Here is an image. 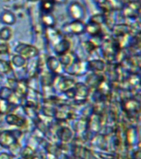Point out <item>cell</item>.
<instances>
[{
	"mask_svg": "<svg viewBox=\"0 0 141 159\" xmlns=\"http://www.w3.org/2000/svg\"><path fill=\"white\" fill-rule=\"evenodd\" d=\"M62 32L65 34L81 35L86 32V24L82 21L72 20L62 26Z\"/></svg>",
	"mask_w": 141,
	"mask_h": 159,
	"instance_id": "cell-1",
	"label": "cell"
},
{
	"mask_svg": "<svg viewBox=\"0 0 141 159\" xmlns=\"http://www.w3.org/2000/svg\"><path fill=\"white\" fill-rule=\"evenodd\" d=\"M16 54L21 55L26 59H32L39 55V51L37 47L32 45L26 43H19L15 48Z\"/></svg>",
	"mask_w": 141,
	"mask_h": 159,
	"instance_id": "cell-2",
	"label": "cell"
},
{
	"mask_svg": "<svg viewBox=\"0 0 141 159\" xmlns=\"http://www.w3.org/2000/svg\"><path fill=\"white\" fill-rule=\"evenodd\" d=\"M67 12L72 20L82 21L86 15L84 7L78 2H71L67 8Z\"/></svg>",
	"mask_w": 141,
	"mask_h": 159,
	"instance_id": "cell-3",
	"label": "cell"
},
{
	"mask_svg": "<svg viewBox=\"0 0 141 159\" xmlns=\"http://www.w3.org/2000/svg\"><path fill=\"white\" fill-rule=\"evenodd\" d=\"M15 132L4 131L0 134V144L4 148H11L17 143V137L15 136Z\"/></svg>",
	"mask_w": 141,
	"mask_h": 159,
	"instance_id": "cell-4",
	"label": "cell"
},
{
	"mask_svg": "<svg viewBox=\"0 0 141 159\" xmlns=\"http://www.w3.org/2000/svg\"><path fill=\"white\" fill-rule=\"evenodd\" d=\"M47 67L49 71H51L55 75L62 73V70L64 68L62 66V63L60 62L59 59L55 57H50L47 58Z\"/></svg>",
	"mask_w": 141,
	"mask_h": 159,
	"instance_id": "cell-5",
	"label": "cell"
},
{
	"mask_svg": "<svg viewBox=\"0 0 141 159\" xmlns=\"http://www.w3.org/2000/svg\"><path fill=\"white\" fill-rule=\"evenodd\" d=\"M70 47H71V43L69 41L63 37L61 41L57 42V44L53 46V51L59 57V56H62V55L68 52Z\"/></svg>",
	"mask_w": 141,
	"mask_h": 159,
	"instance_id": "cell-6",
	"label": "cell"
},
{
	"mask_svg": "<svg viewBox=\"0 0 141 159\" xmlns=\"http://www.w3.org/2000/svg\"><path fill=\"white\" fill-rule=\"evenodd\" d=\"M6 122L9 125H14V126L17 127L23 126L26 123L25 119L22 117L16 114H13L12 112L6 115Z\"/></svg>",
	"mask_w": 141,
	"mask_h": 159,
	"instance_id": "cell-7",
	"label": "cell"
},
{
	"mask_svg": "<svg viewBox=\"0 0 141 159\" xmlns=\"http://www.w3.org/2000/svg\"><path fill=\"white\" fill-rule=\"evenodd\" d=\"M41 21L45 27H55L57 20L52 12H42Z\"/></svg>",
	"mask_w": 141,
	"mask_h": 159,
	"instance_id": "cell-8",
	"label": "cell"
},
{
	"mask_svg": "<svg viewBox=\"0 0 141 159\" xmlns=\"http://www.w3.org/2000/svg\"><path fill=\"white\" fill-rule=\"evenodd\" d=\"M75 84H76V82L74 81V80L67 78V77H61L58 82V88L61 91L65 93L68 89H72L75 86Z\"/></svg>",
	"mask_w": 141,
	"mask_h": 159,
	"instance_id": "cell-9",
	"label": "cell"
},
{
	"mask_svg": "<svg viewBox=\"0 0 141 159\" xmlns=\"http://www.w3.org/2000/svg\"><path fill=\"white\" fill-rule=\"evenodd\" d=\"M0 21L6 26H11L16 22V16L10 11H5L0 16Z\"/></svg>",
	"mask_w": 141,
	"mask_h": 159,
	"instance_id": "cell-10",
	"label": "cell"
},
{
	"mask_svg": "<svg viewBox=\"0 0 141 159\" xmlns=\"http://www.w3.org/2000/svg\"><path fill=\"white\" fill-rule=\"evenodd\" d=\"M74 91H75V97L73 99L76 100H79L80 99L82 98H86L87 94V89L86 85L82 84H77L76 83L74 86Z\"/></svg>",
	"mask_w": 141,
	"mask_h": 159,
	"instance_id": "cell-11",
	"label": "cell"
},
{
	"mask_svg": "<svg viewBox=\"0 0 141 159\" xmlns=\"http://www.w3.org/2000/svg\"><path fill=\"white\" fill-rule=\"evenodd\" d=\"M11 62H12V65L13 66H15L16 68H18V69H21V68H23V67L26 66L27 61L25 57H22L21 55L15 54L12 56Z\"/></svg>",
	"mask_w": 141,
	"mask_h": 159,
	"instance_id": "cell-12",
	"label": "cell"
},
{
	"mask_svg": "<svg viewBox=\"0 0 141 159\" xmlns=\"http://www.w3.org/2000/svg\"><path fill=\"white\" fill-rule=\"evenodd\" d=\"M14 91L8 86L0 87V99L8 101Z\"/></svg>",
	"mask_w": 141,
	"mask_h": 159,
	"instance_id": "cell-13",
	"label": "cell"
},
{
	"mask_svg": "<svg viewBox=\"0 0 141 159\" xmlns=\"http://www.w3.org/2000/svg\"><path fill=\"white\" fill-rule=\"evenodd\" d=\"M12 36V32L9 27H4L0 29V40L8 42Z\"/></svg>",
	"mask_w": 141,
	"mask_h": 159,
	"instance_id": "cell-14",
	"label": "cell"
},
{
	"mask_svg": "<svg viewBox=\"0 0 141 159\" xmlns=\"http://www.w3.org/2000/svg\"><path fill=\"white\" fill-rule=\"evenodd\" d=\"M54 2L52 0H42L41 7L42 12H52L54 9Z\"/></svg>",
	"mask_w": 141,
	"mask_h": 159,
	"instance_id": "cell-15",
	"label": "cell"
},
{
	"mask_svg": "<svg viewBox=\"0 0 141 159\" xmlns=\"http://www.w3.org/2000/svg\"><path fill=\"white\" fill-rule=\"evenodd\" d=\"M12 70L9 61L0 58V74H8Z\"/></svg>",
	"mask_w": 141,
	"mask_h": 159,
	"instance_id": "cell-16",
	"label": "cell"
},
{
	"mask_svg": "<svg viewBox=\"0 0 141 159\" xmlns=\"http://www.w3.org/2000/svg\"><path fill=\"white\" fill-rule=\"evenodd\" d=\"M9 53V45L7 42L0 40V55H7Z\"/></svg>",
	"mask_w": 141,
	"mask_h": 159,
	"instance_id": "cell-17",
	"label": "cell"
},
{
	"mask_svg": "<svg viewBox=\"0 0 141 159\" xmlns=\"http://www.w3.org/2000/svg\"><path fill=\"white\" fill-rule=\"evenodd\" d=\"M26 155H27V157H31L32 155V150L30 148H26L23 150L22 156L25 157V156H26ZM27 157H26V158H27Z\"/></svg>",
	"mask_w": 141,
	"mask_h": 159,
	"instance_id": "cell-18",
	"label": "cell"
},
{
	"mask_svg": "<svg viewBox=\"0 0 141 159\" xmlns=\"http://www.w3.org/2000/svg\"><path fill=\"white\" fill-rule=\"evenodd\" d=\"M0 159H12V157L7 153L0 154Z\"/></svg>",
	"mask_w": 141,
	"mask_h": 159,
	"instance_id": "cell-19",
	"label": "cell"
},
{
	"mask_svg": "<svg viewBox=\"0 0 141 159\" xmlns=\"http://www.w3.org/2000/svg\"><path fill=\"white\" fill-rule=\"evenodd\" d=\"M54 3H57V4H63L65 2H67V0H52Z\"/></svg>",
	"mask_w": 141,
	"mask_h": 159,
	"instance_id": "cell-20",
	"label": "cell"
},
{
	"mask_svg": "<svg viewBox=\"0 0 141 159\" xmlns=\"http://www.w3.org/2000/svg\"><path fill=\"white\" fill-rule=\"evenodd\" d=\"M28 1H30V2H37L38 0H28Z\"/></svg>",
	"mask_w": 141,
	"mask_h": 159,
	"instance_id": "cell-21",
	"label": "cell"
},
{
	"mask_svg": "<svg viewBox=\"0 0 141 159\" xmlns=\"http://www.w3.org/2000/svg\"><path fill=\"white\" fill-rule=\"evenodd\" d=\"M0 114H1V113H0Z\"/></svg>",
	"mask_w": 141,
	"mask_h": 159,
	"instance_id": "cell-22",
	"label": "cell"
}]
</instances>
